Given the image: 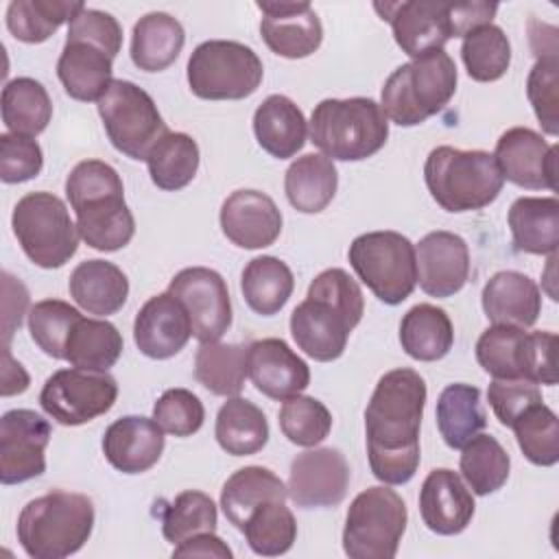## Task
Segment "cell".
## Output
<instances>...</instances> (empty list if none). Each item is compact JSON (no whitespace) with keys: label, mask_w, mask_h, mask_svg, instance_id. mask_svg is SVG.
Listing matches in <instances>:
<instances>
[{"label":"cell","mask_w":559,"mask_h":559,"mask_svg":"<svg viewBox=\"0 0 559 559\" xmlns=\"http://www.w3.org/2000/svg\"><path fill=\"white\" fill-rule=\"evenodd\" d=\"M498 4L496 2H465V4H452L450 20L454 37H465L469 31L491 24V17L496 15Z\"/></svg>","instance_id":"obj_58"},{"label":"cell","mask_w":559,"mask_h":559,"mask_svg":"<svg viewBox=\"0 0 559 559\" xmlns=\"http://www.w3.org/2000/svg\"><path fill=\"white\" fill-rule=\"evenodd\" d=\"M68 37L87 39L100 48H105L114 59L122 46V26L111 13L98 9H83L76 13L68 26Z\"/></svg>","instance_id":"obj_56"},{"label":"cell","mask_w":559,"mask_h":559,"mask_svg":"<svg viewBox=\"0 0 559 559\" xmlns=\"http://www.w3.org/2000/svg\"><path fill=\"white\" fill-rule=\"evenodd\" d=\"M459 467L476 496H489L507 483L511 459L493 435H474L461 448Z\"/></svg>","instance_id":"obj_43"},{"label":"cell","mask_w":559,"mask_h":559,"mask_svg":"<svg viewBox=\"0 0 559 559\" xmlns=\"http://www.w3.org/2000/svg\"><path fill=\"white\" fill-rule=\"evenodd\" d=\"M253 133L269 155L288 159L304 148L308 122L304 111L288 96L271 94L253 114Z\"/></svg>","instance_id":"obj_28"},{"label":"cell","mask_w":559,"mask_h":559,"mask_svg":"<svg viewBox=\"0 0 559 559\" xmlns=\"http://www.w3.org/2000/svg\"><path fill=\"white\" fill-rule=\"evenodd\" d=\"M295 277L286 262L275 255H258L247 262L240 277V290L247 306L262 314L271 317L280 312L288 297L293 295Z\"/></svg>","instance_id":"obj_36"},{"label":"cell","mask_w":559,"mask_h":559,"mask_svg":"<svg viewBox=\"0 0 559 559\" xmlns=\"http://www.w3.org/2000/svg\"><path fill=\"white\" fill-rule=\"evenodd\" d=\"M186 44L183 26L164 11L142 15L131 33V61L144 72H162L173 66Z\"/></svg>","instance_id":"obj_31"},{"label":"cell","mask_w":559,"mask_h":559,"mask_svg":"<svg viewBox=\"0 0 559 559\" xmlns=\"http://www.w3.org/2000/svg\"><path fill=\"white\" fill-rule=\"evenodd\" d=\"M44 153L37 140L17 133L0 135V179L4 183H22L41 173Z\"/></svg>","instance_id":"obj_53"},{"label":"cell","mask_w":559,"mask_h":559,"mask_svg":"<svg viewBox=\"0 0 559 559\" xmlns=\"http://www.w3.org/2000/svg\"><path fill=\"white\" fill-rule=\"evenodd\" d=\"M474 496L461 474L448 467L432 469L419 491V513L424 524L437 535H459L474 518Z\"/></svg>","instance_id":"obj_24"},{"label":"cell","mask_w":559,"mask_h":559,"mask_svg":"<svg viewBox=\"0 0 559 559\" xmlns=\"http://www.w3.org/2000/svg\"><path fill=\"white\" fill-rule=\"evenodd\" d=\"M153 419L159 424V428L175 437H190L199 432L205 419L203 402L188 389H168L164 391L155 406H153Z\"/></svg>","instance_id":"obj_52"},{"label":"cell","mask_w":559,"mask_h":559,"mask_svg":"<svg viewBox=\"0 0 559 559\" xmlns=\"http://www.w3.org/2000/svg\"><path fill=\"white\" fill-rule=\"evenodd\" d=\"M240 531L249 548L262 557L284 555L297 539V522L284 500H269L255 507Z\"/></svg>","instance_id":"obj_44"},{"label":"cell","mask_w":559,"mask_h":559,"mask_svg":"<svg viewBox=\"0 0 559 559\" xmlns=\"http://www.w3.org/2000/svg\"><path fill=\"white\" fill-rule=\"evenodd\" d=\"M247 349L238 343H201L194 356V378L214 395L236 397L247 378Z\"/></svg>","instance_id":"obj_38"},{"label":"cell","mask_w":559,"mask_h":559,"mask_svg":"<svg viewBox=\"0 0 559 559\" xmlns=\"http://www.w3.org/2000/svg\"><path fill=\"white\" fill-rule=\"evenodd\" d=\"M402 496L384 485L360 491L345 518L343 550L349 559H393L406 531Z\"/></svg>","instance_id":"obj_11"},{"label":"cell","mask_w":559,"mask_h":559,"mask_svg":"<svg viewBox=\"0 0 559 559\" xmlns=\"http://www.w3.org/2000/svg\"><path fill=\"white\" fill-rule=\"evenodd\" d=\"M437 428L452 450L463 448L474 435L487 426L480 408V391L465 382L448 384L437 400Z\"/></svg>","instance_id":"obj_37"},{"label":"cell","mask_w":559,"mask_h":559,"mask_svg":"<svg viewBox=\"0 0 559 559\" xmlns=\"http://www.w3.org/2000/svg\"><path fill=\"white\" fill-rule=\"evenodd\" d=\"M338 186L334 162L321 153H306L297 157L284 175V192L288 203L304 214L323 212Z\"/></svg>","instance_id":"obj_32"},{"label":"cell","mask_w":559,"mask_h":559,"mask_svg":"<svg viewBox=\"0 0 559 559\" xmlns=\"http://www.w3.org/2000/svg\"><path fill=\"white\" fill-rule=\"evenodd\" d=\"M526 96L548 135L559 133V61L539 57L526 76Z\"/></svg>","instance_id":"obj_51"},{"label":"cell","mask_w":559,"mask_h":559,"mask_svg":"<svg viewBox=\"0 0 559 559\" xmlns=\"http://www.w3.org/2000/svg\"><path fill=\"white\" fill-rule=\"evenodd\" d=\"M349 264L360 282L384 304L397 306L417 286L415 245L400 231H367L352 240Z\"/></svg>","instance_id":"obj_9"},{"label":"cell","mask_w":559,"mask_h":559,"mask_svg":"<svg viewBox=\"0 0 559 559\" xmlns=\"http://www.w3.org/2000/svg\"><path fill=\"white\" fill-rule=\"evenodd\" d=\"M118 397L116 378L107 371L57 369L41 386L39 404L57 424L81 426L105 415Z\"/></svg>","instance_id":"obj_13"},{"label":"cell","mask_w":559,"mask_h":559,"mask_svg":"<svg viewBox=\"0 0 559 559\" xmlns=\"http://www.w3.org/2000/svg\"><path fill=\"white\" fill-rule=\"evenodd\" d=\"M262 11L260 33L280 57L304 59L323 41V26L310 2H255Z\"/></svg>","instance_id":"obj_20"},{"label":"cell","mask_w":559,"mask_h":559,"mask_svg":"<svg viewBox=\"0 0 559 559\" xmlns=\"http://www.w3.org/2000/svg\"><path fill=\"white\" fill-rule=\"evenodd\" d=\"M221 229L240 249L271 247L282 234V212L260 190H236L221 205Z\"/></svg>","instance_id":"obj_21"},{"label":"cell","mask_w":559,"mask_h":559,"mask_svg":"<svg viewBox=\"0 0 559 559\" xmlns=\"http://www.w3.org/2000/svg\"><path fill=\"white\" fill-rule=\"evenodd\" d=\"M430 197L445 212H472L493 203L504 186L496 157L487 151L437 146L424 164Z\"/></svg>","instance_id":"obj_7"},{"label":"cell","mask_w":559,"mask_h":559,"mask_svg":"<svg viewBox=\"0 0 559 559\" xmlns=\"http://www.w3.org/2000/svg\"><path fill=\"white\" fill-rule=\"evenodd\" d=\"M417 284L430 297H452L469 277L467 242L452 231L426 234L415 247Z\"/></svg>","instance_id":"obj_19"},{"label":"cell","mask_w":559,"mask_h":559,"mask_svg":"<svg viewBox=\"0 0 559 559\" xmlns=\"http://www.w3.org/2000/svg\"><path fill=\"white\" fill-rule=\"evenodd\" d=\"M168 293L186 308L192 336L201 343L218 341L231 325L229 290L221 273L207 266L181 269L168 284Z\"/></svg>","instance_id":"obj_14"},{"label":"cell","mask_w":559,"mask_h":559,"mask_svg":"<svg viewBox=\"0 0 559 559\" xmlns=\"http://www.w3.org/2000/svg\"><path fill=\"white\" fill-rule=\"evenodd\" d=\"M111 74L114 57L105 48L87 39L66 37V46L57 61V76L70 98L98 103L114 81Z\"/></svg>","instance_id":"obj_26"},{"label":"cell","mask_w":559,"mask_h":559,"mask_svg":"<svg viewBox=\"0 0 559 559\" xmlns=\"http://www.w3.org/2000/svg\"><path fill=\"white\" fill-rule=\"evenodd\" d=\"M402 349L421 362L441 360L454 343V328L443 308L432 304L413 306L400 323Z\"/></svg>","instance_id":"obj_34"},{"label":"cell","mask_w":559,"mask_h":559,"mask_svg":"<svg viewBox=\"0 0 559 559\" xmlns=\"http://www.w3.org/2000/svg\"><path fill=\"white\" fill-rule=\"evenodd\" d=\"M214 435L218 445L231 456H249L260 452L269 441V421L262 408L251 400L229 397L216 415Z\"/></svg>","instance_id":"obj_35"},{"label":"cell","mask_w":559,"mask_h":559,"mask_svg":"<svg viewBox=\"0 0 559 559\" xmlns=\"http://www.w3.org/2000/svg\"><path fill=\"white\" fill-rule=\"evenodd\" d=\"M122 354V336L118 328L105 319L81 317L66 343V356L72 367L90 371H107Z\"/></svg>","instance_id":"obj_40"},{"label":"cell","mask_w":559,"mask_h":559,"mask_svg":"<svg viewBox=\"0 0 559 559\" xmlns=\"http://www.w3.org/2000/svg\"><path fill=\"white\" fill-rule=\"evenodd\" d=\"M461 59L469 79L478 83L498 81L507 74L511 63L509 37L496 24L478 26L463 37Z\"/></svg>","instance_id":"obj_45"},{"label":"cell","mask_w":559,"mask_h":559,"mask_svg":"<svg viewBox=\"0 0 559 559\" xmlns=\"http://www.w3.org/2000/svg\"><path fill=\"white\" fill-rule=\"evenodd\" d=\"M83 314L61 299H41L28 310V330L35 345L50 358L63 360L66 343Z\"/></svg>","instance_id":"obj_48"},{"label":"cell","mask_w":559,"mask_h":559,"mask_svg":"<svg viewBox=\"0 0 559 559\" xmlns=\"http://www.w3.org/2000/svg\"><path fill=\"white\" fill-rule=\"evenodd\" d=\"M456 63L441 48L395 68L382 85L380 107L400 127H415L439 114L456 92Z\"/></svg>","instance_id":"obj_6"},{"label":"cell","mask_w":559,"mask_h":559,"mask_svg":"<svg viewBox=\"0 0 559 559\" xmlns=\"http://www.w3.org/2000/svg\"><path fill=\"white\" fill-rule=\"evenodd\" d=\"M192 336V323L177 297L168 290L153 295L135 314L133 341L138 349L155 360L179 354Z\"/></svg>","instance_id":"obj_22"},{"label":"cell","mask_w":559,"mask_h":559,"mask_svg":"<svg viewBox=\"0 0 559 559\" xmlns=\"http://www.w3.org/2000/svg\"><path fill=\"white\" fill-rule=\"evenodd\" d=\"M199 144L188 133L168 131L151 148L146 157L151 181L159 190H181L186 188L199 170Z\"/></svg>","instance_id":"obj_41"},{"label":"cell","mask_w":559,"mask_h":559,"mask_svg":"<svg viewBox=\"0 0 559 559\" xmlns=\"http://www.w3.org/2000/svg\"><path fill=\"white\" fill-rule=\"evenodd\" d=\"M522 454L539 467H550L559 461V419L544 402L526 408L511 424Z\"/></svg>","instance_id":"obj_46"},{"label":"cell","mask_w":559,"mask_h":559,"mask_svg":"<svg viewBox=\"0 0 559 559\" xmlns=\"http://www.w3.org/2000/svg\"><path fill=\"white\" fill-rule=\"evenodd\" d=\"M188 85L205 100H240L251 96L264 76L253 48L234 39H207L188 59Z\"/></svg>","instance_id":"obj_10"},{"label":"cell","mask_w":559,"mask_h":559,"mask_svg":"<svg viewBox=\"0 0 559 559\" xmlns=\"http://www.w3.org/2000/svg\"><path fill=\"white\" fill-rule=\"evenodd\" d=\"M277 417L284 437L301 448L321 443L332 430V415L328 406L310 395H293L284 400Z\"/></svg>","instance_id":"obj_49"},{"label":"cell","mask_w":559,"mask_h":559,"mask_svg":"<svg viewBox=\"0 0 559 559\" xmlns=\"http://www.w3.org/2000/svg\"><path fill=\"white\" fill-rule=\"evenodd\" d=\"M483 310L493 325L531 328L542 312L537 284L520 271H498L483 286Z\"/></svg>","instance_id":"obj_27"},{"label":"cell","mask_w":559,"mask_h":559,"mask_svg":"<svg viewBox=\"0 0 559 559\" xmlns=\"http://www.w3.org/2000/svg\"><path fill=\"white\" fill-rule=\"evenodd\" d=\"M28 389V373L20 362L11 358L9 347H4V367H2V395L24 393Z\"/></svg>","instance_id":"obj_60"},{"label":"cell","mask_w":559,"mask_h":559,"mask_svg":"<svg viewBox=\"0 0 559 559\" xmlns=\"http://www.w3.org/2000/svg\"><path fill=\"white\" fill-rule=\"evenodd\" d=\"M426 382L408 367L386 371L367 404L365 432L371 474L384 485L408 483L419 467Z\"/></svg>","instance_id":"obj_1"},{"label":"cell","mask_w":559,"mask_h":559,"mask_svg":"<svg viewBox=\"0 0 559 559\" xmlns=\"http://www.w3.org/2000/svg\"><path fill=\"white\" fill-rule=\"evenodd\" d=\"M524 330L491 325L476 341V360L493 378H520Z\"/></svg>","instance_id":"obj_50"},{"label":"cell","mask_w":559,"mask_h":559,"mask_svg":"<svg viewBox=\"0 0 559 559\" xmlns=\"http://www.w3.org/2000/svg\"><path fill=\"white\" fill-rule=\"evenodd\" d=\"M83 9V2L68 0H13L7 7V28L24 44H41Z\"/></svg>","instance_id":"obj_42"},{"label":"cell","mask_w":559,"mask_h":559,"mask_svg":"<svg viewBox=\"0 0 559 559\" xmlns=\"http://www.w3.org/2000/svg\"><path fill=\"white\" fill-rule=\"evenodd\" d=\"M365 297L358 282L343 269L321 271L308 286L306 299L290 314V334L297 347L330 362L343 356L349 332L360 323Z\"/></svg>","instance_id":"obj_2"},{"label":"cell","mask_w":559,"mask_h":559,"mask_svg":"<svg viewBox=\"0 0 559 559\" xmlns=\"http://www.w3.org/2000/svg\"><path fill=\"white\" fill-rule=\"evenodd\" d=\"M487 400L498 421L507 428H511L526 408L544 402L537 384L524 378H493L487 389Z\"/></svg>","instance_id":"obj_54"},{"label":"cell","mask_w":559,"mask_h":559,"mask_svg":"<svg viewBox=\"0 0 559 559\" xmlns=\"http://www.w3.org/2000/svg\"><path fill=\"white\" fill-rule=\"evenodd\" d=\"M216 504L214 500L197 489H188L175 496L170 504L162 511V533L166 542L179 544L197 533L216 531Z\"/></svg>","instance_id":"obj_47"},{"label":"cell","mask_w":559,"mask_h":559,"mask_svg":"<svg viewBox=\"0 0 559 559\" xmlns=\"http://www.w3.org/2000/svg\"><path fill=\"white\" fill-rule=\"evenodd\" d=\"M173 557H221L229 559L231 548L216 537L214 533H197L183 542H179L173 550Z\"/></svg>","instance_id":"obj_59"},{"label":"cell","mask_w":559,"mask_h":559,"mask_svg":"<svg viewBox=\"0 0 559 559\" xmlns=\"http://www.w3.org/2000/svg\"><path fill=\"white\" fill-rule=\"evenodd\" d=\"M373 9L393 28L395 44L413 59L441 50L454 37L450 20V2L435 0H404L376 2Z\"/></svg>","instance_id":"obj_16"},{"label":"cell","mask_w":559,"mask_h":559,"mask_svg":"<svg viewBox=\"0 0 559 559\" xmlns=\"http://www.w3.org/2000/svg\"><path fill=\"white\" fill-rule=\"evenodd\" d=\"M511 238L518 251L550 255L559 245V199L520 197L511 203L507 216Z\"/></svg>","instance_id":"obj_30"},{"label":"cell","mask_w":559,"mask_h":559,"mask_svg":"<svg viewBox=\"0 0 559 559\" xmlns=\"http://www.w3.org/2000/svg\"><path fill=\"white\" fill-rule=\"evenodd\" d=\"M164 430L155 419L127 415L109 424L103 435V452L111 467L122 474L151 469L164 452Z\"/></svg>","instance_id":"obj_25"},{"label":"cell","mask_w":559,"mask_h":559,"mask_svg":"<svg viewBox=\"0 0 559 559\" xmlns=\"http://www.w3.org/2000/svg\"><path fill=\"white\" fill-rule=\"evenodd\" d=\"M50 118L52 103L39 81L17 76L2 87V122L9 133L35 138L48 127Z\"/></svg>","instance_id":"obj_39"},{"label":"cell","mask_w":559,"mask_h":559,"mask_svg":"<svg viewBox=\"0 0 559 559\" xmlns=\"http://www.w3.org/2000/svg\"><path fill=\"white\" fill-rule=\"evenodd\" d=\"M70 297L90 314L118 312L129 297V280L114 262L94 258L79 262L70 273Z\"/></svg>","instance_id":"obj_29"},{"label":"cell","mask_w":559,"mask_h":559,"mask_svg":"<svg viewBox=\"0 0 559 559\" xmlns=\"http://www.w3.org/2000/svg\"><path fill=\"white\" fill-rule=\"evenodd\" d=\"M288 487L284 480L262 465L236 469L221 489V507L225 518L240 531L249 513L269 500H286Z\"/></svg>","instance_id":"obj_33"},{"label":"cell","mask_w":559,"mask_h":559,"mask_svg":"<svg viewBox=\"0 0 559 559\" xmlns=\"http://www.w3.org/2000/svg\"><path fill=\"white\" fill-rule=\"evenodd\" d=\"M502 177L526 190H557V146L528 127L507 129L493 151Z\"/></svg>","instance_id":"obj_17"},{"label":"cell","mask_w":559,"mask_h":559,"mask_svg":"<svg viewBox=\"0 0 559 559\" xmlns=\"http://www.w3.org/2000/svg\"><path fill=\"white\" fill-rule=\"evenodd\" d=\"M389 138V120L373 98H325L310 116V142L321 155L360 162L376 155Z\"/></svg>","instance_id":"obj_5"},{"label":"cell","mask_w":559,"mask_h":559,"mask_svg":"<svg viewBox=\"0 0 559 559\" xmlns=\"http://www.w3.org/2000/svg\"><path fill=\"white\" fill-rule=\"evenodd\" d=\"M98 116L114 148L138 162H146L157 140L168 133L148 92L124 79L111 81L105 96L98 100Z\"/></svg>","instance_id":"obj_12"},{"label":"cell","mask_w":559,"mask_h":559,"mask_svg":"<svg viewBox=\"0 0 559 559\" xmlns=\"http://www.w3.org/2000/svg\"><path fill=\"white\" fill-rule=\"evenodd\" d=\"M557 334L555 332H526L522 341V358H520V378L531 380L535 384H557Z\"/></svg>","instance_id":"obj_55"},{"label":"cell","mask_w":559,"mask_h":559,"mask_svg":"<svg viewBox=\"0 0 559 559\" xmlns=\"http://www.w3.org/2000/svg\"><path fill=\"white\" fill-rule=\"evenodd\" d=\"M66 197L87 247L118 251L131 242L135 221L124 203V186L114 166L100 159L79 162L66 179Z\"/></svg>","instance_id":"obj_3"},{"label":"cell","mask_w":559,"mask_h":559,"mask_svg":"<svg viewBox=\"0 0 559 559\" xmlns=\"http://www.w3.org/2000/svg\"><path fill=\"white\" fill-rule=\"evenodd\" d=\"M2 286H4V314H2V332H4V347H9V341L13 332L22 325V317L28 306V290L20 280L2 273Z\"/></svg>","instance_id":"obj_57"},{"label":"cell","mask_w":559,"mask_h":559,"mask_svg":"<svg viewBox=\"0 0 559 559\" xmlns=\"http://www.w3.org/2000/svg\"><path fill=\"white\" fill-rule=\"evenodd\" d=\"M50 424L31 408L7 411L0 419V480L17 485L46 472Z\"/></svg>","instance_id":"obj_15"},{"label":"cell","mask_w":559,"mask_h":559,"mask_svg":"<svg viewBox=\"0 0 559 559\" xmlns=\"http://www.w3.org/2000/svg\"><path fill=\"white\" fill-rule=\"evenodd\" d=\"M11 227L26 258L41 269L63 266L79 249V227L52 192L24 194L13 207Z\"/></svg>","instance_id":"obj_8"},{"label":"cell","mask_w":559,"mask_h":559,"mask_svg":"<svg viewBox=\"0 0 559 559\" xmlns=\"http://www.w3.org/2000/svg\"><path fill=\"white\" fill-rule=\"evenodd\" d=\"M92 528V500L55 489L24 504L17 518V542L33 559H63L85 546Z\"/></svg>","instance_id":"obj_4"},{"label":"cell","mask_w":559,"mask_h":559,"mask_svg":"<svg viewBox=\"0 0 559 559\" xmlns=\"http://www.w3.org/2000/svg\"><path fill=\"white\" fill-rule=\"evenodd\" d=\"M247 376L271 400H288L310 384V367L282 338H260L247 349Z\"/></svg>","instance_id":"obj_23"},{"label":"cell","mask_w":559,"mask_h":559,"mask_svg":"<svg viewBox=\"0 0 559 559\" xmlns=\"http://www.w3.org/2000/svg\"><path fill=\"white\" fill-rule=\"evenodd\" d=\"M288 496L301 509L336 507L349 487V465L336 448H314L290 463Z\"/></svg>","instance_id":"obj_18"}]
</instances>
